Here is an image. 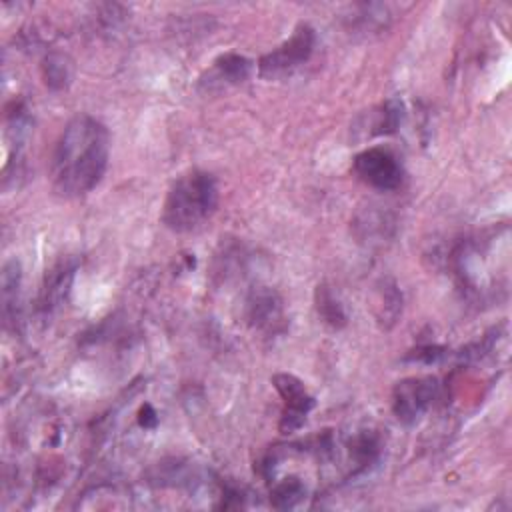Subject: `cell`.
<instances>
[{
    "instance_id": "obj_1",
    "label": "cell",
    "mask_w": 512,
    "mask_h": 512,
    "mask_svg": "<svg viewBox=\"0 0 512 512\" xmlns=\"http://www.w3.org/2000/svg\"><path fill=\"white\" fill-rule=\"evenodd\" d=\"M110 158L106 126L88 114L74 116L62 130L52 162V188L62 198H80L102 180Z\"/></svg>"
},
{
    "instance_id": "obj_2",
    "label": "cell",
    "mask_w": 512,
    "mask_h": 512,
    "mask_svg": "<svg viewBox=\"0 0 512 512\" xmlns=\"http://www.w3.org/2000/svg\"><path fill=\"white\" fill-rule=\"evenodd\" d=\"M216 204V178L204 170H190L170 186L160 220L172 232H190L214 214Z\"/></svg>"
},
{
    "instance_id": "obj_3",
    "label": "cell",
    "mask_w": 512,
    "mask_h": 512,
    "mask_svg": "<svg viewBox=\"0 0 512 512\" xmlns=\"http://www.w3.org/2000/svg\"><path fill=\"white\" fill-rule=\"evenodd\" d=\"M314 30L308 24H300L294 34L282 42L276 50L264 54L258 62V70L264 78H280L304 64L314 50Z\"/></svg>"
},
{
    "instance_id": "obj_4",
    "label": "cell",
    "mask_w": 512,
    "mask_h": 512,
    "mask_svg": "<svg viewBox=\"0 0 512 512\" xmlns=\"http://www.w3.org/2000/svg\"><path fill=\"white\" fill-rule=\"evenodd\" d=\"M352 168L364 184L382 192L396 190L404 182V168L400 160L382 146H372L356 154Z\"/></svg>"
},
{
    "instance_id": "obj_5",
    "label": "cell",
    "mask_w": 512,
    "mask_h": 512,
    "mask_svg": "<svg viewBox=\"0 0 512 512\" xmlns=\"http://www.w3.org/2000/svg\"><path fill=\"white\" fill-rule=\"evenodd\" d=\"M438 392L436 378H404L392 390V412L402 424H414L432 406Z\"/></svg>"
},
{
    "instance_id": "obj_6",
    "label": "cell",
    "mask_w": 512,
    "mask_h": 512,
    "mask_svg": "<svg viewBox=\"0 0 512 512\" xmlns=\"http://www.w3.org/2000/svg\"><path fill=\"white\" fill-rule=\"evenodd\" d=\"M272 384L284 400V412H282V418H280V432L290 434V432L298 430L304 424L306 414L314 406V398L306 392L304 384L292 374H276L272 378Z\"/></svg>"
},
{
    "instance_id": "obj_7",
    "label": "cell",
    "mask_w": 512,
    "mask_h": 512,
    "mask_svg": "<svg viewBox=\"0 0 512 512\" xmlns=\"http://www.w3.org/2000/svg\"><path fill=\"white\" fill-rule=\"evenodd\" d=\"M248 322L264 332L266 336H276L284 332V308L280 296L270 288H254L246 300Z\"/></svg>"
},
{
    "instance_id": "obj_8",
    "label": "cell",
    "mask_w": 512,
    "mask_h": 512,
    "mask_svg": "<svg viewBox=\"0 0 512 512\" xmlns=\"http://www.w3.org/2000/svg\"><path fill=\"white\" fill-rule=\"evenodd\" d=\"M74 274H76L74 258H62L46 272L40 288V296H38V312L44 318L54 314L66 302L72 290Z\"/></svg>"
},
{
    "instance_id": "obj_9",
    "label": "cell",
    "mask_w": 512,
    "mask_h": 512,
    "mask_svg": "<svg viewBox=\"0 0 512 512\" xmlns=\"http://www.w3.org/2000/svg\"><path fill=\"white\" fill-rule=\"evenodd\" d=\"M250 72H252V62L246 56L228 52L214 60V66L208 72V80H200V84H204L208 90H222L226 86L246 82Z\"/></svg>"
},
{
    "instance_id": "obj_10",
    "label": "cell",
    "mask_w": 512,
    "mask_h": 512,
    "mask_svg": "<svg viewBox=\"0 0 512 512\" xmlns=\"http://www.w3.org/2000/svg\"><path fill=\"white\" fill-rule=\"evenodd\" d=\"M22 266L16 258H10L2 266L0 280V300H2V318L6 328H14L20 322V292H22Z\"/></svg>"
},
{
    "instance_id": "obj_11",
    "label": "cell",
    "mask_w": 512,
    "mask_h": 512,
    "mask_svg": "<svg viewBox=\"0 0 512 512\" xmlns=\"http://www.w3.org/2000/svg\"><path fill=\"white\" fill-rule=\"evenodd\" d=\"M354 232L360 242L370 246L386 242L394 232V218L382 206H368L354 218Z\"/></svg>"
},
{
    "instance_id": "obj_12",
    "label": "cell",
    "mask_w": 512,
    "mask_h": 512,
    "mask_svg": "<svg viewBox=\"0 0 512 512\" xmlns=\"http://www.w3.org/2000/svg\"><path fill=\"white\" fill-rule=\"evenodd\" d=\"M72 60L62 52H52L44 58L42 78L50 90H64L72 82Z\"/></svg>"
},
{
    "instance_id": "obj_13",
    "label": "cell",
    "mask_w": 512,
    "mask_h": 512,
    "mask_svg": "<svg viewBox=\"0 0 512 512\" xmlns=\"http://www.w3.org/2000/svg\"><path fill=\"white\" fill-rule=\"evenodd\" d=\"M314 302L322 322H326L332 328H342L346 324V312L330 286L320 284L314 292Z\"/></svg>"
},
{
    "instance_id": "obj_14",
    "label": "cell",
    "mask_w": 512,
    "mask_h": 512,
    "mask_svg": "<svg viewBox=\"0 0 512 512\" xmlns=\"http://www.w3.org/2000/svg\"><path fill=\"white\" fill-rule=\"evenodd\" d=\"M370 114H374L370 120V130H368L370 136L396 132L400 126V120H402V102L396 98H390V100L382 102L376 112H370Z\"/></svg>"
},
{
    "instance_id": "obj_15",
    "label": "cell",
    "mask_w": 512,
    "mask_h": 512,
    "mask_svg": "<svg viewBox=\"0 0 512 512\" xmlns=\"http://www.w3.org/2000/svg\"><path fill=\"white\" fill-rule=\"evenodd\" d=\"M306 494V486L298 478H286L272 488L270 500L274 508H294Z\"/></svg>"
},
{
    "instance_id": "obj_16",
    "label": "cell",
    "mask_w": 512,
    "mask_h": 512,
    "mask_svg": "<svg viewBox=\"0 0 512 512\" xmlns=\"http://www.w3.org/2000/svg\"><path fill=\"white\" fill-rule=\"evenodd\" d=\"M402 310V294L398 292L394 282H386L380 288V312H378V320L388 328L396 322L398 314Z\"/></svg>"
},
{
    "instance_id": "obj_17",
    "label": "cell",
    "mask_w": 512,
    "mask_h": 512,
    "mask_svg": "<svg viewBox=\"0 0 512 512\" xmlns=\"http://www.w3.org/2000/svg\"><path fill=\"white\" fill-rule=\"evenodd\" d=\"M442 356H444V350H442V348H438V346L418 348V350H414V354H412V358H414V360H420V362H426V364H430V362H438Z\"/></svg>"
}]
</instances>
